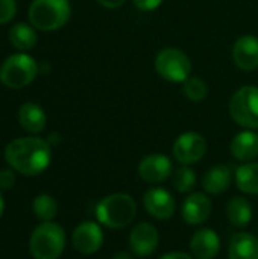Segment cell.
Segmentation results:
<instances>
[{
	"label": "cell",
	"instance_id": "cell-1",
	"mask_svg": "<svg viewBox=\"0 0 258 259\" xmlns=\"http://www.w3.org/2000/svg\"><path fill=\"white\" fill-rule=\"evenodd\" d=\"M5 161L23 176H38L50 165L52 146L38 137L15 138L5 147Z\"/></svg>",
	"mask_w": 258,
	"mask_h": 259
},
{
	"label": "cell",
	"instance_id": "cell-2",
	"mask_svg": "<svg viewBox=\"0 0 258 259\" xmlns=\"http://www.w3.org/2000/svg\"><path fill=\"white\" fill-rule=\"evenodd\" d=\"M137 217V203L126 193H114L103 197L96 206L97 222L114 231L128 228Z\"/></svg>",
	"mask_w": 258,
	"mask_h": 259
},
{
	"label": "cell",
	"instance_id": "cell-3",
	"mask_svg": "<svg viewBox=\"0 0 258 259\" xmlns=\"http://www.w3.org/2000/svg\"><path fill=\"white\" fill-rule=\"evenodd\" d=\"M67 237L62 226L53 222L38 225L29 238V250L35 259H58L65 249Z\"/></svg>",
	"mask_w": 258,
	"mask_h": 259
},
{
	"label": "cell",
	"instance_id": "cell-4",
	"mask_svg": "<svg viewBox=\"0 0 258 259\" xmlns=\"http://www.w3.org/2000/svg\"><path fill=\"white\" fill-rule=\"evenodd\" d=\"M71 15L68 0H33L29 6V21L35 29L52 32L67 24Z\"/></svg>",
	"mask_w": 258,
	"mask_h": 259
},
{
	"label": "cell",
	"instance_id": "cell-5",
	"mask_svg": "<svg viewBox=\"0 0 258 259\" xmlns=\"http://www.w3.org/2000/svg\"><path fill=\"white\" fill-rule=\"evenodd\" d=\"M36 61L20 52L8 56L0 67V80L5 87L12 90H20L30 85L38 76Z\"/></svg>",
	"mask_w": 258,
	"mask_h": 259
},
{
	"label": "cell",
	"instance_id": "cell-6",
	"mask_svg": "<svg viewBox=\"0 0 258 259\" xmlns=\"http://www.w3.org/2000/svg\"><path fill=\"white\" fill-rule=\"evenodd\" d=\"M231 118L243 129H258V87L245 85L239 88L228 105Z\"/></svg>",
	"mask_w": 258,
	"mask_h": 259
},
{
	"label": "cell",
	"instance_id": "cell-7",
	"mask_svg": "<svg viewBox=\"0 0 258 259\" xmlns=\"http://www.w3.org/2000/svg\"><path fill=\"white\" fill-rule=\"evenodd\" d=\"M155 71L160 77L173 83H184L192 73V61L176 47H166L155 56Z\"/></svg>",
	"mask_w": 258,
	"mask_h": 259
},
{
	"label": "cell",
	"instance_id": "cell-8",
	"mask_svg": "<svg viewBox=\"0 0 258 259\" xmlns=\"http://www.w3.org/2000/svg\"><path fill=\"white\" fill-rule=\"evenodd\" d=\"M207 149V140L201 134L184 132L175 140L172 155L181 165H193L205 156Z\"/></svg>",
	"mask_w": 258,
	"mask_h": 259
},
{
	"label": "cell",
	"instance_id": "cell-9",
	"mask_svg": "<svg viewBox=\"0 0 258 259\" xmlns=\"http://www.w3.org/2000/svg\"><path fill=\"white\" fill-rule=\"evenodd\" d=\"M143 206L151 217L160 222H167L175 215L176 202L175 197L161 187L149 188L143 194Z\"/></svg>",
	"mask_w": 258,
	"mask_h": 259
},
{
	"label": "cell",
	"instance_id": "cell-10",
	"mask_svg": "<svg viewBox=\"0 0 258 259\" xmlns=\"http://www.w3.org/2000/svg\"><path fill=\"white\" fill-rule=\"evenodd\" d=\"M103 231L100 223L82 222L71 234L73 247L82 255H94L103 246Z\"/></svg>",
	"mask_w": 258,
	"mask_h": 259
},
{
	"label": "cell",
	"instance_id": "cell-11",
	"mask_svg": "<svg viewBox=\"0 0 258 259\" xmlns=\"http://www.w3.org/2000/svg\"><path fill=\"white\" fill-rule=\"evenodd\" d=\"M173 173V165L169 156L163 153H151L144 156L138 164V176L141 181L151 185L167 181Z\"/></svg>",
	"mask_w": 258,
	"mask_h": 259
},
{
	"label": "cell",
	"instance_id": "cell-12",
	"mask_svg": "<svg viewBox=\"0 0 258 259\" xmlns=\"http://www.w3.org/2000/svg\"><path fill=\"white\" fill-rule=\"evenodd\" d=\"M160 244V232L151 223H140L129 234V249L135 256H151Z\"/></svg>",
	"mask_w": 258,
	"mask_h": 259
},
{
	"label": "cell",
	"instance_id": "cell-13",
	"mask_svg": "<svg viewBox=\"0 0 258 259\" xmlns=\"http://www.w3.org/2000/svg\"><path fill=\"white\" fill-rule=\"evenodd\" d=\"M213 212L211 199L205 193H190L181 206V215L190 226L204 225Z\"/></svg>",
	"mask_w": 258,
	"mask_h": 259
},
{
	"label": "cell",
	"instance_id": "cell-14",
	"mask_svg": "<svg viewBox=\"0 0 258 259\" xmlns=\"http://www.w3.org/2000/svg\"><path fill=\"white\" fill-rule=\"evenodd\" d=\"M233 61L242 71H255L258 68V38L255 35H242L233 46Z\"/></svg>",
	"mask_w": 258,
	"mask_h": 259
},
{
	"label": "cell",
	"instance_id": "cell-15",
	"mask_svg": "<svg viewBox=\"0 0 258 259\" xmlns=\"http://www.w3.org/2000/svg\"><path fill=\"white\" fill-rule=\"evenodd\" d=\"M190 252L196 259H214L220 252V238L216 231L202 228L190 240Z\"/></svg>",
	"mask_w": 258,
	"mask_h": 259
},
{
	"label": "cell",
	"instance_id": "cell-16",
	"mask_svg": "<svg viewBox=\"0 0 258 259\" xmlns=\"http://www.w3.org/2000/svg\"><path fill=\"white\" fill-rule=\"evenodd\" d=\"M233 170L227 164H219L205 171L202 178V188L207 194L219 196L228 191L233 182Z\"/></svg>",
	"mask_w": 258,
	"mask_h": 259
},
{
	"label": "cell",
	"instance_id": "cell-17",
	"mask_svg": "<svg viewBox=\"0 0 258 259\" xmlns=\"http://www.w3.org/2000/svg\"><path fill=\"white\" fill-rule=\"evenodd\" d=\"M230 150L237 161L252 162L255 158H258V134L249 129L239 132L233 138Z\"/></svg>",
	"mask_w": 258,
	"mask_h": 259
},
{
	"label": "cell",
	"instance_id": "cell-18",
	"mask_svg": "<svg viewBox=\"0 0 258 259\" xmlns=\"http://www.w3.org/2000/svg\"><path fill=\"white\" fill-rule=\"evenodd\" d=\"M228 259H258V237L251 232H237L228 247Z\"/></svg>",
	"mask_w": 258,
	"mask_h": 259
},
{
	"label": "cell",
	"instance_id": "cell-19",
	"mask_svg": "<svg viewBox=\"0 0 258 259\" xmlns=\"http://www.w3.org/2000/svg\"><path fill=\"white\" fill-rule=\"evenodd\" d=\"M17 118H18L20 126L29 134L43 132L46 127V123H47V117H46L44 109L40 105L32 103V102H27V103L20 106Z\"/></svg>",
	"mask_w": 258,
	"mask_h": 259
},
{
	"label": "cell",
	"instance_id": "cell-20",
	"mask_svg": "<svg viewBox=\"0 0 258 259\" xmlns=\"http://www.w3.org/2000/svg\"><path fill=\"white\" fill-rule=\"evenodd\" d=\"M252 212L251 202L243 196H234L227 203L228 222L237 229H245L252 222Z\"/></svg>",
	"mask_w": 258,
	"mask_h": 259
},
{
	"label": "cell",
	"instance_id": "cell-21",
	"mask_svg": "<svg viewBox=\"0 0 258 259\" xmlns=\"http://www.w3.org/2000/svg\"><path fill=\"white\" fill-rule=\"evenodd\" d=\"M234 181L237 188L248 194L258 196V162H243L236 168Z\"/></svg>",
	"mask_w": 258,
	"mask_h": 259
},
{
	"label": "cell",
	"instance_id": "cell-22",
	"mask_svg": "<svg viewBox=\"0 0 258 259\" xmlns=\"http://www.w3.org/2000/svg\"><path fill=\"white\" fill-rule=\"evenodd\" d=\"M9 41L11 44L20 50L27 52L36 44V32L35 27L27 23H17L9 29Z\"/></svg>",
	"mask_w": 258,
	"mask_h": 259
},
{
	"label": "cell",
	"instance_id": "cell-23",
	"mask_svg": "<svg viewBox=\"0 0 258 259\" xmlns=\"http://www.w3.org/2000/svg\"><path fill=\"white\" fill-rule=\"evenodd\" d=\"M32 211L41 223L53 222L58 214V202L50 194H40L32 203Z\"/></svg>",
	"mask_w": 258,
	"mask_h": 259
},
{
	"label": "cell",
	"instance_id": "cell-24",
	"mask_svg": "<svg viewBox=\"0 0 258 259\" xmlns=\"http://www.w3.org/2000/svg\"><path fill=\"white\" fill-rule=\"evenodd\" d=\"M196 185V173L190 165H181L173 173V188L181 194H189Z\"/></svg>",
	"mask_w": 258,
	"mask_h": 259
},
{
	"label": "cell",
	"instance_id": "cell-25",
	"mask_svg": "<svg viewBox=\"0 0 258 259\" xmlns=\"http://www.w3.org/2000/svg\"><path fill=\"white\" fill-rule=\"evenodd\" d=\"M184 94L190 102H202L205 100V97L208 96V87L205 83L204 79L196 77V76H190L186 82H184Z\"/></svg>",
	"mask_w": 258,
	"mask_h": 259
},
{
	"label": "cell",
	"instance_id": "cell-26",
	"mask_svg": "<svg viewBox=\"0 0 258 259\" xmlns=\"http://www.w3.org/2000/svg\"><path fill=\"white\" fill-rule=\"evenodd\" d=\"M17 14L15 0H0V26L9 23Z\"/></svg>",
	"mask_w": 258,
	"mask_h": 259
},
{
	"label": "cell",
	"instance_id": "cell-27",
	"mask_svg": "<svg viewBox=\"0 0 258 259\" xmlns=\"http://www.w3.org/2000/svg\"><path fill=\"white\" fill-rule=\"evenodd\" d=\"M15 185V173L9 168L0 170V188L11 190Z\"/></svg>",
	"mask_w": 258,
	"mask_h": 259
},
{
	"label": "cell",
	"instance_id": "cell-28",
	"mask_svg": "<svg viewBox=\"0 0 258 259\" xmlns=\"http://www.w3.org/2000/svg\"><path fill=\"white\" fill-rule=\"evenodd\" d=\"M134 6L143 12H151L155 11L158 6H161L163 0H132Z\"/></svg>",
	"mask_w": 258,
	"mask_h": 259
},
{
	"label": "cell",
	"instance_id": "cell-29",
	"mask_svg": "<svg viewBox=\"0 0 258 259\" xmlns=\"http://www.w3.org/2000/svg\"><path fill=\"white\" fill-rule=\"evenodd\" d=\"M160 259H196L193 255H189L186 252H169L164 253Z\"/></svg>",
	"mask_w": 258,
	"mask_h": 259
},
{
	"label": "cell",
	"instance_id": "cell-30",
	"mask_svg": "<svg viewBox=\"0 0 258 259\" xmlns=\"http://www.w3.org/2000/svg\"><path fill=\"white\" fill-rule=\"evenodd\" d=\"M125 2H126V0H97V3L102 5V6L106 8V9H117V8H120L122 5H125Z\"/></svg>",
	"mask_w": 258,
	"mask_h": 259
},
{
	"label": "cell",
	"instance_id": "cell-31",
	"mask_svg": "<svg viewBox=\"0 0 258 259\" xmlns=\"http://www.w3.org/2000/svg\"><path fill=\"white\" fill-rule=\"evenodd\" d=\"M47 143H49L50 146H56V144L59 143V135H58L56 132L50 134V135L47 137Z\"/></svg>",
	"mask_w": 258,
	"mask_h": 259
},
{
	"label": "cell",
	"instance_id": "cell-32",
	"mask_svg": "<svg viewBox=\"0 0 258 259\" xmlns=\"http://www.w3.org/2000/svg\"><path fill=\"white\" fill-rule=\"evenodd\" d=\"M111 259H134V256L129 253V252H125V250H122V252H117L114 256Z\"/></svg>",
	"mask_w": 258,
	"mask_h": 259
},
{
	"label": "cell",
	"instance_id": "cell-33",
	"mask_svg": "<svg viewBox=\"0 0 258 259\" xmlns=\"http://www.w3.org/2000/svg\"><path fill=\"white\" fill-rule=\"evenodd\" d=\"M3 211H5V202H3V197L0 194V217L3 215Z\"/></svg>",
	"mask_w": 258,
	"mask_h": 259
}]
</instances>
